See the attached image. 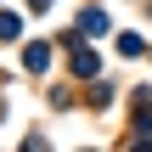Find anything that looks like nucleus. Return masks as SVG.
Wrapping results in <instances>:
<instances>
[{
    "instance_id": "1",
    "label": "nucleus",
    "mask_w": 152,
    "mask_h": 152,
    "mask_svg": "<svg viewBox=\"0 0 152 152\" xmlns=\"http://www.w3.org/2000/svg\"><path fill=\"white\" fill-rule=\"evenodd\" d=\"M102 28H107V17H102V11H85V17H79V28H73V34H102Z\"/></svg>"
},
{
    "instance_id": "2",
    "label": "nucleus",
    "mask_w": 152,
    "mask_h": 152,
    "mask_svg": "<svg viewBox=\"0 0 152 152\" xmlns=\"http://www.w3.org/2000/svg\"><path fill=\"white\" fill-rule=\"evenodd\" d=\"M73 73H96V56L90 51H73Z\"/></svg>"
},
{
    "instance_id": "3",
    "label": "nucleus",
    "mask_w": 152,
    "mask_h": 152,
    "mask_svg": "<svg viewBox=\"0 0 152 152\" xmlns=\"http://www.w3.org/2000/svg\"><path fill=\"white\" fill-rule=\"evenodd\" d=\"M28 11H51V0H28Z\"/></svg>"
}]
</instances>
